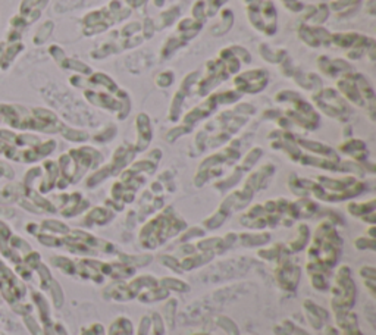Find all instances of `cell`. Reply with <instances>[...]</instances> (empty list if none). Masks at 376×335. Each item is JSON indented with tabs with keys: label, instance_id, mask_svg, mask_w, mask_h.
<instances>
[{
	"label": "cell",
	"instance_id": "obj_1",
	"mask_svg": "<svg viewBox=\"0 0 376 335\" xmlns=\"http://www.w3.org/2000/svg\"><path fill=\"white\" fill-rule=\"evenodd\" d=\"M248 17L257 30L265 31L268 35H272L269 27L272 25L275 28L276 14H275L274 5L271 2H255L248 8Z\"/></svg>",
	"mask_w": 376,
	"mask_h": 335
},
{
	"label": "cell",
	"instance_id": "obj_2",
	"mask_svg": "<svg viewBox=\"0 0 376 335\" xmlns=\"http://www.w3.org/2000/svg\"><path fill=\"white\" fill-rule=\"evenodd\" d=\"M146 0H128V3H131L134 8H138V6H141L143 3H144Z\"/></svg>",
	"mask_w": 376,
	"mask_h": 335
}]
</instances>
